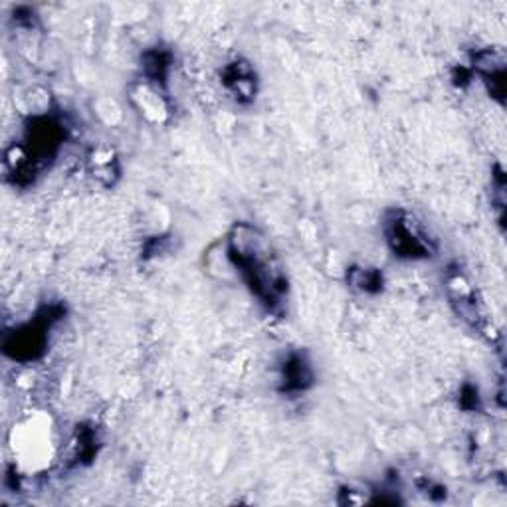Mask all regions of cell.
<instances>
[{"label": "cell", "mask_w": 507, "mask_h": 507, "mask_svg": "<svg viewBox=\"0 0 507 507\" xmlns=\"http://www.w3.org/2000/svg\"><path fill=\"white\" fill-rule=\"evenodd\" d=\"M380 276L377 272H373V270H355L351 273V284L357 286V288H361L363 292H375V289H379L380 286Z\"/></svg>", "instance_id": "obj_4"}, {"label": "cell", "mask_w": 507, "mask_h": 507, "mask_svg": "<svg viewBox=\"0 0 507 507\" xmlns=\"http://www.w3.org/2000/svg\"><path fill=\"white\" fill-rule=\"evenodd\" d=\"M387 240L395 254L403 257H426L432 252V246L409 214L395 212L387 224Z\"/></svg>", "instance_id": "obj_1"}, {"label": "cell", "mask_w": 507, "mask_h": 507, "mask_svg": "<svg viewBox=\"0 0 507 507\" xmlns=\"http://www.w3.org/2000/svg\"><path fill=\"white\" fill-rule=\"evenodd\" d=\"M284 379H286V388L303 390L311 382V371L302 357H294V359H289L284 367Z\"/></svg>", "instance_id": "obj_3"}, {"label": "cell", "mask_w": 507, "mask_h": 507, "mask_svg": "<svg viewBox=\"0 0 507 507\" xmlns=\"http://www.w3.org/2000/svg\"><path fill=\"white\" fill-rule=\"evenodd\" d=\"M46 323L35 321L28 326L19 327L12 334H8L4 339V351L12 359L19 361H32L42 355L46 345Z\"/></svg>", "instance_id": "obj_2"}]
</instances>
